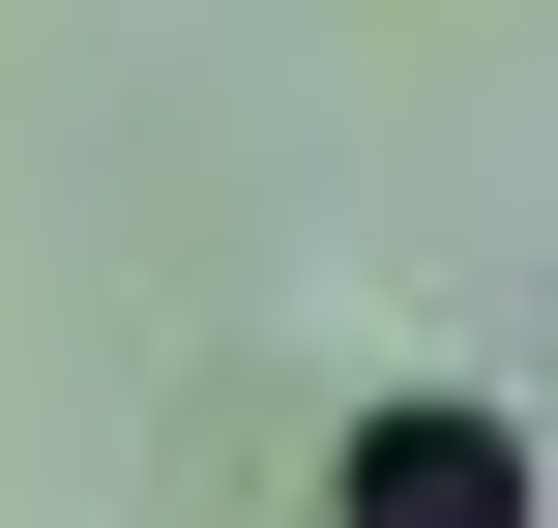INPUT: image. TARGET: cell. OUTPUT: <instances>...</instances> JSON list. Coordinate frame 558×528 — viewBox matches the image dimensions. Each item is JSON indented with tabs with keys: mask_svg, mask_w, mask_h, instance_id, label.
Wrapping results in <instances>:
<instances>
[{
	"mask_svg": "<svg viewBox=\"0 0 558 528\" xmlns=\"http://www.w3.org/2000/svg\"><path fill=\"white\" fill-rule=\"evenodd\" d=\"M324 528H530V441H500L471 382H383V412L324 441Z\"/></svg>",
	"mask_w": 558,
	"mask_h": 528,
	"instance_id": "cell-1",
	"label": "cell"
}]
</instances>
